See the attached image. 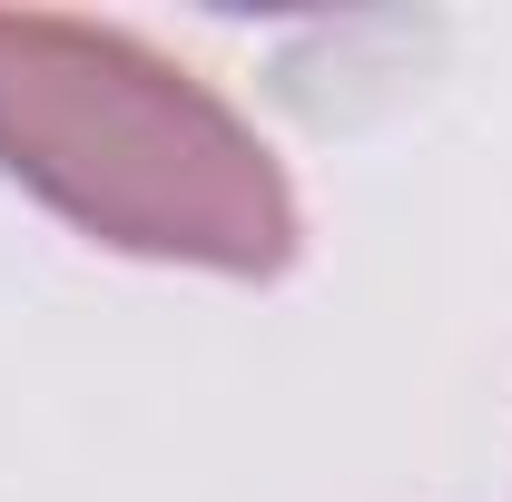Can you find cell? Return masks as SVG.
I'll list each match as a JSON object with an SVG mask.
<instances>
[{"mask_svg": "<svg viewBox=\"0 0 512 502\" xmlns=\"http://www.w3.org/2000/svg\"><path fill=\"white\" fill-rule=\"evenodd\" d=\"M0 178L148 266L286 276L306 247L276 148L197 69L109 20H0Z\"/></svg>", "mask_w": 512, "mask_h": 502, "instance_id": "obj_1", "label": "cell"}]
</instances>
